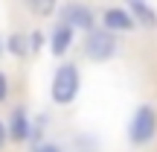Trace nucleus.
Listing matches in <instances>:
<instances>
[{
  "label": "nucleus",
  "instance_id": "obj_1",
  "mask_svg": "<svg viewBox=\"0 0 157 152\" xmlns=\"http://www.w3.org/2000/svg\"><path fill=\"white\" fill-rule=\"evenodd\" d=\"M78 91H82V70H78V64L61 62L56 68V73H52V79H50V100L56 105L67 108V105L76 102Z\"/></svg>",
  "mask_w": 157,
  "mask_h": 152
},
{
  "label": "nucleus",
  "instance_id": "obj_2",
  "mask_svg": "<svg viewBox=\"0 0 157 152\" xmlns=\"http://www.w3.org/2000/svg\"><path fill=\"white\" fill-rule=\"evenodd\" d=\"M154 138H157V111L154 105L143 102V105H137V111L128 120V141L134 146H146Z\"/></svg>",
  "mask_w": 157,
  "mask_h": 152
},
{
  "label": "nucleus",
  "instance_id": "obj_3",
  "mask_svg": "<svg viewBox=\"0 0 157 152\" xmlns=\"http://www.w3.org/2000/svg\"><path fill=\"white\" fill-rule=\"evenodd\" d=\"M119 44H117V35L108 32L105 27H93L87 35H84V56L90 59V62L102 64V62H111L113 56H117Z\"/></svg>",
  "mask_w": 157,
  "mask_h": 152
},
{
  "label": "nucleus",
  "instance_id": "obj_4",
  "mask_svg": "<svg viewBox=\"0 0 157 152\" xmlns=\"http://www.w3.org/2000/svg\"><path fill=\"white\" fill-rule=\"evenodd\" d=\"M61 21L64 23H70L73 29H82V32H90V29L96 27V15H93V9L90 6H84V3H64L61 9Z\"/></svg>",
  "mask_w": 157,
  "mask_h": 152
},
{
  "label": "nucleus",
  "instance_id": "obj_5",
  "mask_svg": "<svg viewBox=\"0 0 157 152\" xmlns=\"http://www.w3.org/2000/svg\"><path fill=\"white\" fill-rule=\"evenodd\" d=\"M6 129H9V141L15 143H29V135H32V117L23 105H15L9 111V120H6Z\"/></svg>",
  "mask_w": 157,
  "mask_h": 152
},
{
  "label": "nucleus",
  "instance_id": "obj_6",
  "mask_svg": "<svg viewBox=\"0 0 157 152\" xmlns=\"http://www.w3.org/2000/svg\"><path fill=\"white\" fill-rule=\"evenodd\" d=\"M73 38H76V29L70 27V23L58 21L56 27L50 29V35H47V47H50V53L56 59H61V56H67V50L73 47Z\"/></svg>",
  "mask_w": 157,
  "mask_h": 152
},
{
  "label": "nucleus",
  "instance_id": "obj_7",
  "mask_svg": "<svg viewBox=\"0 0 157 152\" xmlns=\"http://www.w3.org/2000/svg\"><path fill=\"white\" fill-rule=\"evenodd\" d=\"M102 27L108 29V32H131V29L137 27V21L131 18L128 9H105V15H102Z\"/></svg>",
  "mask_w": 157,
  "mask_h": 152
},
{
  "label": "nucleus",
  "instance_id": "obj_8",
  "mask_svg": "<svg viewBox=\"0 0 157 152\" xmlns=\"http://www.w3.org/2000/svg\"><path fill=\"white\" fill-rule=\"evenodd\" d=\"M125 3H128V12L137 21V27H157V15L148 6V0H125Z\"/></svg>",
  "mask_w": 157,
  "mask_h": 152
},
{
  "label": "nucleus",
  "instance_id": "obj_9",
  "mask_svg": "<svg viewBox=\"0 0 157 152\" xmlns=\"http://www.w3.org/2000/svg\"><path fill=\"white\" fill-rule=\"evenodd\" d=\"M6 53L15 59H29L32 53H29V35L26 32H9V38H6Z\"/></svg>",
  "mask_w": 157,
  "mask_h": 152
},
{
  "label": "nucleus",
  "instance_id": "obj_10",
  "mask_svg": "<svg viewBox=\"0 0 157 152\" xmlns=\"http://www.w3.org/2000/svg\"><path fill=\"white\" fill-rule=\"evenodd\" d=\"M23 3V9L29 12V15H35V18H50V15H56V9H58V0H21Z\"/></svg>",
  "mask_w": 157,
  "mask_h": 152
},
{
  "label": "nucleus",
  "instance_id": "obj_11",
  "mask_svg": "<svg viewBox=\"0 0 157 152\" xmlns=\"http://www.w3.org/2000/svg\"><path fill=\"white\" fill-rule=\"evenodd\" d=\"M47 126H50V114L41 111V114H35V117H32V135H29V146H35V143L44 141Z\"/></svg>",
  "mask_w": 157,
  "mask_h": 152
},
{
  "label": "nucleus",
  "instance_id": "obj_12",
  "mask_svg": "<svg viewBox=\"0 0 157 152\" xmlns=\"http://www.w3.org/2000/svg\"><path fill=\"white\" fill-rule=\"evenodd\" d=\"M26 35H29V53H32V56H38V53L44 50V44H47L44 29H32V32H26Z\"/></svg>",
  "mask_w": 157,
  "mask_h": 152
},
{
  "label": "nucleus",
  "instance_id": "obj_13",
  "mask_svg": "<svg viewBox=\"0 0 157 152\" xmlns=\"http://www.w3.org/2000/svg\"><path fill=\"white\" fill-rule=\"evenodd\" d=\"M29 152H67L61 143H52V141H41L35 146H29Z\"/></svg>",
  "mask_w": 157,
  "mask_h": 152
},
{
  "label": "nucleus",
  "instance_id": "obj_14",
  "mask_svg": "<svg viewBox=\"0 0 157 152\" xmlns=\"http://www.w3.org/2000/svg\"><path fill=\"white\" fill-rule=\"evenodd\" d=\"M82 146V152H96V141L93 138H87V135H78L76 138V149Z\"/></svg>",
  "mask_w": 157,
  "mask_h": 152
},
{
  "label": "nucleus",
  "instance_id": "obj_15",
  "mask_svg": "<svg viewBox=\"0 0 157 152\" xmlns=\"http://www.w3.org/2000/svg\"><path fill=\"white\" fill-rule=\"evenodd\" d=\"M9 91H12V85H9V76L0 70V102H6L9 100Z\"/></svg>",
  "mask_w": 157,
  "mask_h": 152
},
{
  "label": "nucleus",
  "instance_id": "obj_16",
  "mask_svg": "<svg viewBox=\"0 0 157 152\" xmlns=\"http://www.w3.org/2000/svg\"><path fill=\"white\" fill-rule=\"evenodd\" d=\"M6 141H9V129H6V120H0V152H3Z\"/></svg>",
  "mask_w": 157,
  "mask_h": 152
},
{
  "label": "nucleus",
  "instance_id": "obj_17",
  "mask_svg": "<svg viewBox=\"0 0 157 152\" xmlns=\"http://www.w3.org/2000/svg\"><path fill=\"white\" fill-rule=\"evenodd\" d=\"M3 53H6V38H0V59H3Z\"/></svg>",
  "mask_w": 157,
  "mask_h": 152
}]
</instances>
